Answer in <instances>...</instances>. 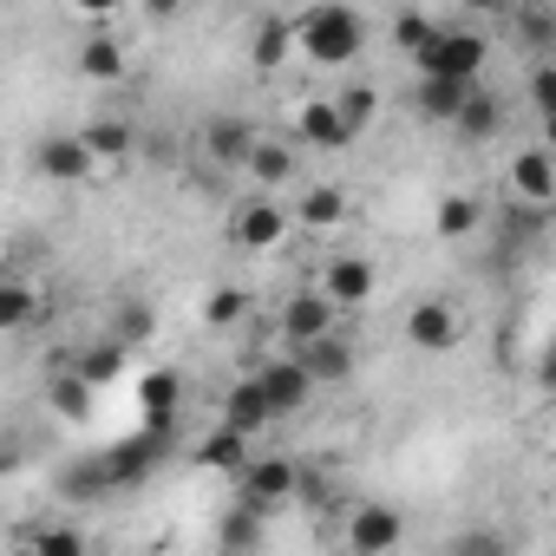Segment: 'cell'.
<instances>
[{
  "label": "cell",
  "mask_w": 556,
  "mask_h": 556,
  "mask_svg": "<svg viewBox=\"0 0 556 556\" xmlns=\"http://www.w3.org/2000/svg\"><path fill=\"white\" fill-rule=\"evenodd\" d=\"M334 105H341L348 131H361V125H374V105H380V92H374V86H348V92H341Z\"/></svg>",
  "instance_id": "1f68e13d"
},
{
  "label": "cell",
  "mask_w": 556,
  "mask_h": 556,
  "mask_svg": "<svg viewBox=\"0 0 556 556\" xmlns=\"http://www.w3.org/2000/svg\"><path fill=\"white\" fill-rule=\"evenodd\" d=\"M197 465H210V471H229V478H242L249 465H255V452H249V439L242 432H229V426H216L203 445H197Z\"/></svg>",
  "instance_id": "2e32d148"
},
{
  "label": "cell",
  "mask_w": 556,
  "mask_h": 556,
  "mask_svg": "<svg viewBox=\"0 0 556 556\" xmlns=\"http://www.w3.org/2000/svg\"><path fill=\"white\" fill-rule=\"evenodd\" d=\"M458 308L452 302H419L413 315H406V341L419 348V354H452L458 348Z\"/></svg>",
  "instance_id": "8992f818"
},
{
  "label": "cell",
  "mask_w": 556,
  "mask_h": 556,
  "mask_svg": "<svg viewBox=\"0 0 556 556\" xmlns=\"http://www.w3.org/2000/svg\"><path fill=\"white\" fill-rule=\"evenodd\" d=\"M79 73L86 79H118L125 73V47L118 40H86L79 47Z\"/></svg>",
  "instance_id": "4316f807"
},
{
  "label": "cell",
  "mask_w": 556,
  "mask_h": 556,
  "mask_svg": "<svg viewBox=\"0 0 556 556\" xmlns=\"http://www.w3.org/2000/svg\"><path fill=\"white\" fill-rule=\"evenodd\" d=\"M34 308H40V295L21 282V275H8V282H0V321H8V328H27Z\"/></svg>",
  "instance_id": "83f0119b"
},
{
  "label": "cell",
  "mask_w": 556,
  "mask_h": 556,
  "mask_svg": "<svg viewBox=\"0 0 556 556\" xmlns=\"http://www.w3.org/2000/svg\"><path fill=\"white\" fill-rule=\"evenodd\" d=\"M543 387H556V348L543 354Z\"/></svg>",
  "instance_id": "74e56055"
},
{
  "label": "cell",
  "mask_w": 556,
  "mask_h": 556,
  "mask_svg": "<svg viewBox=\"0 0 556 556\" xmlns=\"http://www.w3.org/2000/svg\"><path fill=\"white\" fill-rule=\"evenodd\" d=\"M295 361L308 367L315 387H341V380L354 374V348H348L341 334H328V341H315V348H295Z\"/></svg>",
  "instance_id": "4fadbf2b"
},
{
  "label": "cell",
  "mask_w": 556,
  "mask_h": 556,
  "mask_svg": "<svg viewBox=\"0 0 556 556\" xmlns=\"http://www.w3.org/2000/svg\"><path fill=\"white\" fill-rule=\"evenodd\" d=\"M452 556H510V536L491 530V523H471V530L452 536Z\"/></svg>",
  "instance_id": "f546056e"
},
{
  "label": "cell",
  "mask_w": 556,
  "mask_h": 556,
  "mask_svg": "<svg viewBox=\"0 0 556 556\" xmlns=\"http://www.w3.org/2000/svg\"><path fill=\"white\" fill-rule=\"evenodd\" d=\"M249 177H255L262 190H268V184H289V177H295V151H289V144H275V138H262L255 157H249Z\"/></svg>",
  "instance_id": "44dd1931"
},
{
  "label": "cell",
  "mask_w": 556,
  "mask_h": 556,
  "mask_svg": "<svg viewBox=\"0 0 556 556\" xmlns=\"http://www.w3.org/2000/svg\"><path fill=\"white\" fill-rule=\"evenodd\" d=\"M471 92L478 86H452V79H419L413 86V105L432 118V125H458V112L471 105Z\"/></svg>",
  "instance_id": "5bb4252c"
},
{
  "label": "cell",
  "mask_w": 556,
  "mask_h": 556,
  "mask_svg": "<svg viewBox=\"0 0 556 556\" xmlns=\"http://www.w3.org/2000/svg\"><path fill=\"white\" fill-rule=\"evenodd\" d=\"M321 295L334 302V315H341V308H367V302H374V262H367V255H334V262L321 268Z\"/></svg>",
  "instance_id": "5b68a950"
},
{
  "label": "cell",
  "mask_w": 556,
  "mask_h": 556,
  "mask_svg": "<svg viewBox=\"0 0 556 556\" xmlns=\"http://www.w3.org/2000/svg\"><path fill=\"white\" fill-rule=\"evenodd\" d=\"M21 556H40V549H34V543H27V549H21Z\"/></svg>",
  "instance_id": "f35d334b"
},
{
  "label": "cell",
  "mask_w": 556,
  "mask_h": 556,
  "mask_svg": "<svg viewBox=\"0 0 556 556\" xmlns=\"http://www.w3.org/2000/svg\"><path fill=\"white\" fill-rule=\"evenodd\" d=\"M47 400H53V413L86 419V413H92V380H86L79 367H60V374H53V387H47Z\"/></svg>",
  "instance_id": "d6986e66"
},
{
  "label": "cell",
  "mask_w": 556,
  "mask_h": 556,
  "mask_svg": "<svg viewBox=\"0 0 556 556\" xmlns=\"http://www.w3.org/2000/svg\"><path fill=\"white\" fill-rule=\"evenodd\" d=\"M282 334H289L295 348H315V341H328V334H334V302H328L321 289L295 295V302L282 308Z\"/></svg>",
  "instance_id": "ba28073f"
},
{
  "label": "cell",
  "mask_w": 556,
  "mask_h": 556,
  "mask_svg": "<svg viewBox=\"0 0 556 556\" xmlns=\"http://www.w3.org/2000/svg\"><path fill=\"white\" fill-rule=\"evenodd\" d=\"M497 125H504V99L478 86V92H471V105L458 112V125H452V131H465L471 144H484V138H497Z\"/></svg>",
  "instance_id": "e0dca14e"
},
{
  "label": "cell",
  "mask_w": 556,
  "mask_h": 556,
  "mask_svg": "<svg viewBox=\"0 0 556 556\" xmlns=\"http://www.w3.org/2000/svg\"><path fill=\"white\" fill-rule=\"evenodd\" d=\"M341 216H348V197H341L334 184H315V190L302 197V223H308V229H334Z\"/></svg>",
  "instance_id": "cb8c5ba5"
},
{
  "label": "cell",
  "mask_w": 556,
  "mask_h": 556,
  "mask_svg": "<svg viewBox=\"0 0 556 556\" xmlns=\"http://www.w3.org/2000/svg\"><path fill=\"white\" fill-rule=\"evenodd\" d=\"M268 419H275V406L262 400V387H255V374H249V380H236V387L223 393V426H229V432H242V439H255V432H262Z\"/></svg>",
  "instance_id": "9c48e42d"
},
{
  "label": "cell",
  "mask_w": 556,
  "mask_h": 556,
  "mask_svg": "<svg viewBox=\"0 0 556 556\" xmlns=\"http://www.w3.org/2000/svg\"><path fill=\"white\" fill-rule=\"evenodd\" d=\"M262 549V510L255 504H236L223 517V556H255Z\"/></svg>",
  "instance_id": "ffe728a7"
},
{
  "label": "cell",
  "mask_w": 556,
  "mask_h": 556,
  "mask_svg": "<svg viewBox=\"0 0 556 556\" xmlns=\"http://www.w3.org/2000/svg\"><path fill=\"white\" fill-rule=\"evenodd\" d=\"M236 484H242V504H255V510L268 517L275 504H289V497L302 491V471H295L289 458H255V465H249Z\"/></svg>",
  "instance_id": "3957f363"
},
{
  "label": "cell",
  "mask_w": 556,
  "mask_h": 556,
  "mask_svg": "<svg viewBox=\"0 0 556 556\" xmlns=\"http://www.w3.org/2000/svg\"><path fill=\"white\" fill-rule=\"evenodd\" d=\"M34 549H40V556H86V536H79V530H66V523H53V530H40V536H34Z\"/></svg>",
  "instance_id": "836d02e7"
},
{
  "label": "cell",
  "mask_w": 556,
  "mask_h": 556,
  "mask_svg": "<svg viewBox=\"0 0 556 556\" xmlns=\"http://www.w3.org/2000/svg\"><path fill=\"white\" fill-rule=\"evenodd\" d=\"M295 131H302L308 144H321V151H341V144H354V131H348V118H341V105H334V99H315V105H302Z\"/></svg>",
  "instance_id": "9a60e30c"
},
{
  "label": "cell",
  "mask_w": 556,
  "mask_h": 556,
  "mask_svg": "<svg viewBox=\"0 0 556 556\" xmlns=\"http://www.w3.org/2000/svg\"><path fill=\"white\" fill-rule=\"evenodd\" d=\"M510 190L536 210V203H556V157L536 144V151H523V157H510Z\"/></svg>",
  "instance_id": "30bf717a"
},
{
  "label": "cell",
  "mask_w": 556,
  "mask_h": 556,
  "mask_svg": "<svg viewBox=\"0 0 556 556\" xmlns=\"http://www.w3.org/2000/svg\"><path fill=\"white\" fill-rule=\"evenodd\" d=\"M367 47V21L354 8H308L295 14V53H308L315 66H348Z\"/></svg>",
  "instance_id": "6da1fadb"
},
{
  "label": "cell",
  "mask_w": 556,
  "mask_h": 556,
  "mask_svg": "<svg viewBox=\"0 0 556 556\" xmlns=\"http://www.w3.org/2000/svg\"><path fill=\"white\" fill-rule=\"evenodd\" d=\"M295 47V21H262L255 27V66H282Z\"/></svg>",
  "instance_id": "484cf974"
},
{
  "label": "cell",
  "mask_w": 556,
  "mask_h": 556,
  "mask_svg": "<svg viewBox=\"0 0 556 556\" xmlns=\"http://www.w3.org/2000/svg\"><path fill=\"white\" fill-rule=\"evenodd\" d=\"M478 216H484V210H478V197L452 190V197H439V216H432V223H439V236H471V229H478Z\"/></svg>",
  "instance_id": "d4e9b609"
},
{
  "label": "cell",
  "mask_w": 556,
  "mask_h": 556,
  "mask_svg": "<svg viewBox=\"0 0 556 556\" xmlns=\"http://www.w3.org/2000/svg\"><path fill=\"white\" fill-rule=\"evenodd\" d=\"M118 361H125V348H118V341H112V348H92V354H86V361H79V374H86V380H92V387H99V380H112V374H118Z\"/></svg>",
  "instance_id": "d590c367"
},
{
  "label": "cell",
  "mask_w": 556,
  "mask_h": 556,
  "mask_svg": "<svg viewBox=\"0 0 556 556\" xmlns=\"http://www.w3.org/2000/svg\"><path fill=\"white\" fill-rule=\"evenodd\" d=\"M79 138L92 144V157H99V164H118V157H131V125H118V118H92Z\"/></svg>",
  "instance_id": "7402d4cb"
},
{
  "label": "cell",
  "mask_w": 556,
  "mask_h": 556,
  "mask_svg": "<svg viewBox=\"0 0 556 556\" xmlns=\"http://www.w3.org/2000/svg\"><path fill=\"white\" fill-rule=\"evenodd\" d=\"M255 144H262V138H255L249 125H236V118H223V125H210V157H216V164H242V170H249V157H255Z\"/></svg>",
  "instance_id": "ac0fdd59"
},
{
  "label": "cell",
  "mask_w": 556,
  "mask_h": 556,
  "mask_svg": "<svg viewBox=\"0 0 556 556\" xmlns=\"http://www.w3.org/2000/svg\"><path fill=\"white\" fill-rule=\"evenodd\" d=\"M523 92H530V105H536L543 118H556V66H549V60L530 73V86H523Z\"/></svg>",
  "instance_id": "e575fe53"
},
{
  "label": "cell",
  "mask_w": 556,
  "mask_h": 556,
  "mask_svg": "<svg viewBox=\"0 0 556 556\" xmlns=\"http://www.w3.org/2000/svg\"><path fill=\"white\" fill-rule=\"evenodd\" d=\"M419 66V79H452V86H478V73H484V40L478 34H439V47L432 53H419L413 60Z\"/></svg>",
  "instance_id": "7a4b0ae2"
},
{
  "label": "cell",
  "mask_w": 556,
  "mask_h": 556,
  "mask_svg": "<svg viewBox=\"0 0 556 556\" xmlns=\"http://www.w3.org/2000/svg\"><path fill=\"white\" fill-rule=\"evenodd\" d=\"M400 536H406V517H400L393 504H361V510H354V523H348L354 556H387Z\"/></svg>",
  "instance_id": "52a82bcc"
},
{
  "label": "cell",
  "mask_w": 556,
  "mask_h": 556,
  "mask_svg": "<svg viewBox=\"0 0 556 556\" xmlns=\"http://www.w3.org/2000/svg\"><path fill=\"white\" fill-rule=\"evenodd\" d=\"M543 151L556 157V118H543Z\"/></svg>",
  "instance_id": "8d00e7d4"
},
{
  "label": "cell",
  "mask_w": 556,
  "mask_h": 556,
  "mask_svg": "<svg viewBox=\"0 0 556 556\" xmlns=\"http://www.w3.org/2000/svg\"><path fill=\"white\" fill-rule=\"evenodd\" d=\"M517 40H523L530 53H556V14H549V8H523V14H517Z\"/></svg>",
  "instance_id": "f1b7e54d"
},
{
  "label": "cell",
  "mask_w": 556,
  "mask_h": 556,
  "mask_svg": "<svg viewBox=\"0 0 556 556\" xmlns=\"http://www.w3.org/2000/svg\"><path fill=\"white\" fill-rule=\"evenodd\" d=\"M40 170L60 177V184H86V177L99 170V157H92L86 138H47V144H40Z\"/></svg>",
  "instance_id": "7c38bea8"
},
{
  "label": "cell",
  "mask_w": 556,
  "mask_h": 556,
  "mask_svg": "<svg viewBox=\"0 0 556 556\" xmlns=\"http://www.w3.org/2000/svg\"><path fill=\"white\" fill-rule=\"evenodd\" d=\"M242 308H249V295H242V289H216V295L203 302V315H210L216 328H236V321H242Z\"/></svg>",
  "instance_id": "d6a6232c"
},
{
  "label": "cell",
  "mask_w": 556,
  "mask_h": 556,
  "mask_svg": "<svg viewBox=\"0 0 556 556\" xmlns=\"http://www.w3.org/2000/svg\"><path fill=\"white\" fill-rule=\"evenodd\" d=\"M439 34H445V27H439L432 14H400V21H393V40H400V53H413V60H419V53H432V47H439Z\"/></svg>",
  "instance_id": "603a6c76"
},
{
  "label": "cell",
  "mask_w": 556,
  "mask_h": 556,
  "mask_svg": "<svg viewBox=\"0 0 556 556\" xmlns=\"http://www.w3.org/2000/svg\"><path fill=\"white\" fill-rule=\"evenodd\" d=\"M282 236H289V210H275L268 197H255V203L236 210V242L242 249H275Z\"/></svg>",
  "instance_id": "8fae6325"
},
{
  "label": "cell",
  "mask_w": 556,
  "mask_h": 556,
  "mask_svg": "<svg viewBox=\"0 0 556 556\" xmlns=\"http://www.w3.org/2000/svg\"><path fill=\"white\" fill-rule=\"evenodd\" d=\"M255 387H262V400L275 406V419L282 413H302L308 406V393H315V380H308V367L289 354V361H262L255 367Z\"/></svg>",
  "instance_id": "277c9868"
},
{
  "label": "cell",
  "mask_w": 556,
  "mask_h": 556,
  "mask_svg": "<svg viewBox=\"0 0 556 556\" xmlns=\"http://www.w3.org/2000/svg\"><path fill=\"white\" fill-rule=\"evenodd\" d=\"M144 406H151L157 426H170V419H177V374H151V380H144Z\"/></svg>",
  "instance_id": "4dcf8cb0"
}]
</instances>
